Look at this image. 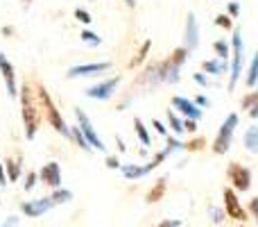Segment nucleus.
<instances>
[{
  "label": "nucleus",
  "instance_id": "14",
  "mask_svg": "<svg viewBox=\"0 0 258 227\" xmlns=\"http://www.w3.org/2000/svg\"><path fill=\"white\" fill-rule=\"evenodd\" d=\"M0 73H3V80H5V86H7V94L12 96V98H16V96H18V89H16V73H14L12 62L5 57L3 50H0Z\"/></svg>",
  "mask_w": 258,
  "mask_h": 227
},
{
  "label": "nucleus",
  "instance_id": "2",
  "mask_svg": "<svg viewBox=\"0 0 258 227\" xmlns=\"http://www.w3.org/2000/svg\"><path fill=\"white\" fill-rule=\"evenodd\" d=\"M245 73V41H242V32L233 30L231 36V66H229V91L236 89L240 75Z\"/></svg>",
  "mask_w": 258,
  "mask_h": 227
},
{
  "label": "nucleus",
  "instance_id": "25",
  "mask_svg": "<svg viewBox=\"0 0 258 227\" xmlns=\"http://www.w3.org/2000/svg\"><path fill=\"white\" fill-rule=\"evenodd\" d=\"M82 41H84L86 46H91V48H98V46H102V36H98L93 30H82Z\"/></svg>",
  "mask_w": 258,
  "mask_h": 227
},
{
  "label": "nucleus",
  "instance_id": "41",
  "mask_svg": "<svg viewBox=\"0 0 258 227\" xmlns=\"http://www.w3.org/2000/svg\"><path fill=\"white\" fill-rule=\"evenodd\" d=\"M107 166L109 168H122V164H120V159H118V157H107Z\"/></svg>",
  "mask_w": 258,
  "mask_h": 227
},
{
  "label": "nucleus",
  "instance_id": "15",
  "mask_svg": "<svg viewBox=\"0 0 258 227\" xmlns=\"http://www.w3.org/2000/svg\"><path fill=\"white\" fill-rule=\"evenodd\" d=\"M156 166H161L156 159H152L150 164H122V175H125L127 179H141V177H145V175H150L152 170L156 168Z\"/></svg>",
  "mask_w": 258,
  "mask_h": 227
},
{
  "label": "nucleus",
  "instance_id": "26",
  "mask_svg": "<svg viewBox=\"0 0 258 227\" xmlns=\"http://www.w3.org/2000/svg\"><path fill=\"white\" fill-rule=\"evenodd\" d=\"M188 53H190V50L186 48V46H181V48H177L172 53V57H170V64H174V66H179L181 68L183 66V62H186L188 59Z\"/></svg>",
  "mask_w": 258,
  "mask_h": 227
},
{
  "label": "nucleus",
  "instance_id": "44",
  "mask_svg": "<svg viewBox=\"0 0 258 227\" xmlns=\"http://www.w3.org/2000/svg\"><path fill=\"white\" fill-rule=\"evenodd\" d=\"M249 211H251V214H254V218L258 220V196H256L254 200L249 202Z\"/></svg>",
  "mask_w": 258,
  "mask_h": 227
},
{
  "label": "nucleus",
  "instance_id": "18",
  "mask_svg": "<svg viewBox=\"0 0 258 227\" xmlns=\"http://www.w3.org/2000/svg\"><path fill=\"white\" fill-rule=\"evenodd\" d=\"M165 189H168V179H165V177L156 179V184L150 189V193H147V196H145V200L150 202V205H154V202H159L161 198L165 196Z\"/></svg>",
  "mask_w": 258,
  "mask_h": 227
},
{
  "label": "nucleus",
  "instance_id": "31",
  "mask_svg": "<svg viewBox=\"0 0 258 227\" xmlns=\"http://www.w3.org/2000/svg\"><path fill=\"white\" fill-rule=\"evenodd\" d=\"M256 100H258V91H251L249 96H245V98H242V109H245V112H249V109L256 105Z\"/></svg>",
  "mask_w": 258,
  "mask_h": 227
},
{
  "label": "nucleus",
  "instance_id": "8",
  "mask_svg": "<svg viewBox=\"0 0 258 227\" xmlns=\"http://www.w3.org/2000/svg\"><path fill=\"white\" fill-rule=\"evenodd\" d=\"M75 118H77V125H80V129L84 132V137H86V141L91 143V148L93 150H102L104 152V141L100 139V134L95 132V127H93V123H91V118L86 116L84 112H82L80 107H75Z\"/></svg>",
  "mask_w": 258,
  "mask_h": 227
},
{
  "label": "nucleus",
  "instance_id": "3",
  "mask_svg": "<svg viewBox=\"0 0 258 227\" xmlns=\"http://www.w3.org/2000/svg\"><path fill=\"white\" fill-rule=\"evenodd\" d=\"M236 127H238V114H229L227 118H224V123L220 125L218 134H215V139H213V146H211L215 155H227L229 152V148H231V143H233Z\"/></svg>",
  "mask_w": 258,
  "mask_h": 227
},
{
  "label": "nucleus",
  "instance_id": "38",
  "mask_svg": "<svg viewBox=\"0 0 258 227\" xmlns=\"http://www.w3.org/2000/svg\"><path fill=\"white\" fill-rule=\"evenodd\" d=\"M204 148V139H195V141L186 143V150H202Z\"/></svg>",
  "mask_w": 258,
  "mask_h": 227
},
{
  "label": "nucleus",
  "instance_id": "10",
  "mask_svg": "<svg viewBox=\"0 0 258 227\" xmlns=\"http://www.w3.org/2000/svg\"><path fill=\"white\" fill-rule=\"evenodd\" d=\"M52 207H57L54 205V200L52 198H39V200H30V202H23L21 205V209H23V214L25 216H30V218H41L43 214H48Z\"/></svg>",
  "mask_w": 258,
  "mask_h": 227
},
{
  "label": "nucleus",
  "instance_id": "46",
  "mask_svg": "<svg viewBox=\"0 0 258 227\" xmlns=\"http://www.w3.org/2000/svg\"><path fill=\"white\" fill-rule=\"evenodd\" d=\"M247 114H249V116H251V118H254V120H258V100H256V105H254V107H251V109H249V112H247Z\"/></svg>",
  "mask_w": 258,
  "mask_h": 227
},
{
  "label": "nucleus",
  "instance_id": "22",
  "mask_svg": "<svg viewBox=\"0 0 258 227\" xmlns=\"http://www.w3.org/2000/svg\"><path fill=\"white\" fill-rule=\"evenodd\" d=\"M134 129H136V137L138 139H141V143H143V146H150V143H152V139H150V132H147V127H145V123H143V120H134Z\"/></svg>",
  "mask_w": 258,
  "mask_h": 227
},
{
  "label": "nucleus",
  "instance_id": "19",
  "mask_svg": "<svg viewBox=\"0 0 258 227\" xmlns=\"http://www.w3.org/2000/svg\"><path fill=\"white\" fill-rule=\"evenodd\" d=\"M245 82H247V86H251V89H254V86L258 84V50L254 53V57H251L249 66H247Z\"/></svg>",
  "mask_w": 258,
  "mask_h": 227
},
{
  "label": "nucleus",
  "instance_id": "9",
  "mask_svg": "<svg viewBox=\"0 0 258 227\" xmlns=\"http://www.w3.org/2000/svg\"><path fill=\"white\" fill-rule=\"evenodd\" d=\"M222 198H224V211H227L229 218H236V220H247V211L245 207L240 205V200H238L236 191L233 189H224L222 191Z\"/></svg>",
  "mask_w": 258,
  "mask_h": 227
},
{
  "label": "nucleus",
  "instance_id": "6",
  "mask_svg": "<svg viewBox=\"0 0 258 227\" xmlns=\"http://www.w3.org/2000/svg\"><path fill=\"white\" fill-rule=\"evenodd\" d=\"M111 68V62H91V64H77V66H71L66 71L68 80H80V77H95L102 75Z\"/></svg>",
  "mask_w": 258,
  "mask_h": 227
},
{
  "label": "nucleus",
  "instance_id": "24",
  "mask_svg": "<svg viewBox=\"0 0 258 227\" xmlns=\"http://www.w3.org/2000/svg\"><path fill=\"white\" fill-rule=\"evenodd\" d=\"M5 168H7V179L9 182H16L18 177H21V164L14 159H7L5 161Z\"/></svg>",
  "mask_w": 258,
  "mask_h": 227
},
{
  "label": "nucleus",
  "instance_id": "12",
  "mask_svg": "<svg viewBox=\"0 0 258 227\" xmlns=\"http://www.w3.org/2000/svg\"><path fill=\"white\" fill-rule=\"evenodd\" d=\"M39 179L50 189H61V166L57 161H48L39 170Z\"/></svg>",
  "mask_w": 258,
  "mask_h": 227
},
{
  "label": "nucleus",
  "instance_id": "17",
  "mask_svg": "<svg viewBox=\"0 0 258 227\" xmlns=\"http://www.w3.org/2000/svg\"><path fill=\"white\" fill-rule=\"evenodd\" d=\"M242 143H245V150L251 152V155H258V125H249L242 137Z\"/></svg>",
  "mask_w": 258,
  "mask_h": 227
},
{
  "label": "nucleus",
  "instance_id": "45",
  "mask_svg": "<svg viewBox=\"0 0 258 227\" xmlns=\"http://www.w3.org/2000/svg\"><path fill=\"white\" fill-rule=\"evenodd\" d=\"M5 184H7V175H5V166L0 164V189H5Z\"/></svg>",
  "mask_w": 258,
  "mask_h": 227
},
{
  "label": "nucleus",
  "instance_id": "5",
  "mask_svg": "<svg viewBox=\"0 0 258 227\" xmlns=\"http://www.w3.org/2000/svg\"><path fill=\"white\" fill-rule=\"evenodd\" d=\"M118 86H120V75H113V77H109V80H102V82H98V84L89 86L84 94H86V98L104 103V100H111L113 96H116Z\"/></svg>",
  "mask_w": 258,
  "mask_h": 227
},
{
  "label": "nucleus",
  "instance_id": "30",
  "mask_svg": "<svg viewBox=\"0 0 258 227\" xmlns=\"http://www.w3.org/2000/svg\"><path fill=\"white\" fill-rule=\"evenodd\" d=\"M215 25L229 32V30H233V18L229 14H220V16H215Z\"/></svg>",
  "mask_w": 258,
  "mask_h": 227
},
{
  "label": "nucleus",
  "instance_id": "39",
  "mask_svg": "<svg viewBox=\"0 0 258 227\" xmlns=\"http://www.w3.org/2000/svg\"><path fill=\"white\" fill-rule=\"evenodd\" d=\"M192 80H195L200 86H209V77H206V73H195Z\"/></svg>",
  "mask_w": 258,
  "mask_h": 227
},
{
  "label": "nucleus",
  "instance_id": "4",
  "mask_svg": "<svg viewBox=\"0 0 258 227\" xmlns=\"http://www.w3.org/2000/svg\"><path fill=\"white\" fill-rule=\"evenodd\" d=\"M39 100H41V105H43V109H45V116H48V123L52 125V127L57 129V132L61 134V137L71 139V127H68V125L63 123V118H61V114H59V109L54 107L52 98L48 96V91H45L43 86H39Z\"/></svg>",
  "mask_w": 258,
  "mask_h": 227
},
{
  "label": "nucleus",
  "instance_id": "37",
  "mask_svg": "<svg viewBox=\"0 0 258 227\" xmlns=\"http://www.w3.org/2000/svg\"><path fill=\"white\" fill-rule=\"evenodd\" d=\"M183 129H186V132H190V134H195L197 132V120L186 118V120H183Z\"/></svg>",
  "mask_w": 258,
  "mask_h": 227
},
{
  "label": "nucleus",
  "instance_id": "7",
  "mask_svg": "<svg viewBox=\"0 0 258 227\" xmlns=\"http://www.w3.org/2000/svg\"><path fill=\"white\" fill-rule=\"evenodd\" d=\"M227 177H229V182H231V187L236 189V191H249V187H251V170L247 168V166L238 164V161L229 164Z\"/></svg>",
  "mask_w": 258,
  "mask_h": 227
},
{
  "label": "nucleus",
  "instance_id": "36",
  "mask_svg": "<svg viewBox=\"0 0 258 227\" xmlns=\"http://www.w3.org/2000/svg\"><path fill=\"white\" fill-rule=\"evenodd\" d=\"M152 127L156 129V134H161V137H168V127H165L163 123H161V120H152Z\"/></svg>",
  "mask_w": 258,
  "mask_h": 227
},
{
  "label": "nucleus",
  "instance_id": "11",
  "mask_svg": "<svg viewBox=\"0 0 258 227\" xmlns=\"http://www.w3.org/2000/svg\"><path fill=\"white\" fill-rule=\"evenodd\" d=\"M183 46L188 50H197L200 48V23H197L195 14H188L186 16V27H183Z\"/></svg>",
  "mask_w": 258,
  "mask_h": 227
},
{
  "label": "nucleus",
  "instance_id": "27",
  "mask_svg": "<svg viewBox=\"0 0 258 227\" xmlns=\"http://www.w3.org/2000/svg\"><path fill=\"white\" fill-rule=\"evenodd\" d=\"M168 125H170V129H172L174 134H181V132H186V129H183V120L179 118V116L174 114L172 109H170V112H168Z\"/></svg>",
  "mask_w": 258,
  "mask_h": 227
},
{
  "label": "nucleus",
  "instance_id": "43",
  "mask_svg": "<svg viewBox=\"0 0 258 227\" xmlns=\"http://www.w3.org/2000/svg\"><path fill=\"white\" fill-rule=\"evenodd\" d=\"M0 227H18V216H9Z\"/></svg>",
  "mask_w": 258,
  "mask_h": 227
},
{
  "label": "nucleus",
  "instance_id": "34",
  "mask_svg": "<svg viewBox=\"0 0 258 227\" xmlns=\"http://www.w3.org/2000/svg\"><path fill=\"white\" fill-rule=\"evenodd\" d=\"M227 12L231 18H238V14H240V5L236 3V0H227Z\"/></svg>",
  "mask_w": 258,
  "mask_h": 227
},
{
  "label": "nucleus",
  "instance_id": "20",
  "mask_svg": "<svg viewBox=\"0 0 258 227\" xmlns=\"http://www.w3.org/2000/svg\"><path fill=\"white\" fill-rule=\"evenodd\" d=\"M71 139L77 143V148H82L84 152H93V148H91V143L86 141V137H84V132L80 129V125H75V127L71 129Z\"/></svg>",
  "mask_w": 258,
  "mask_h": 227
},
{
  "label": "nucleus",
  "instance_id": "1",
  "mask_svg": "<svg viewBox=\"0 0 258 227\" xmlns=\"http://www.w3.org/2000/svg\"><path fill=\"white\" fill-rule=\"evenodd\" d=\"M21 114H23V125H25V137L34 139L36 137V129H39V109H36V103L32 98V89L30 84H23L21 86Z\"/></svg>",
  "mask_w": 258,
  "mask_h": 227
},
{
  "label": "nucleus",
  "instance_id": "42",
  "mask_svg": "<svg viewBox=\"0 0 258 227\" xmlns=\"http://www.w3.org/2000/svg\"><path fill=\"white\" fill-rule=\"evenodd\" d=\"M195 105H197L200 109H206L211 103H209V98H206V96H197V98H195Z\"/></svg>",
  "mask_w": 258,
  "mask_h": 227
},
{
  "label": "nucleus",
  "instance_id": "40",
  "mask_svg": "<svg viewBox=\"0 0 258 227\" xmlns=\"http://www.w3.org/2000/svg\"><path fill=\"white\" fill-rule=\"evenodd\" d=\"M156 227H181V220L179 218H168V220H163V223H159Z\"/></svg>",
  "mask_w": 258,
  "mask_h": 227
},
{
  "label": "nucleus",
  "instance_id": "23",
  "mask_svg": "<svg viewBox=\"0 0 258 227\" xmlns=\"http://www.w3.org/2000/svg\"><path fill=\"white\" fill-rule=\"evenodd\" d=\"M213 50H215V55H218L220 59H224V62L231 57V48H229V41H224V39H218V41H215V43H213Z\"/></svg>",
  "mask_w": 258,
  "mask_h": 227
},
{
  "label": "nucleus",
  "instance_id": "47",
  "mask_svg": "<svg viewBox=\"0 0 258 227\" xmlns=\"http://www.w3.org/2000/svg\"><path fill=\"white\" fill-rule=\"evenodd\" d=\"M125 5H127V7H132V9H134V7H136V0H125Z\"/></svg>",
  "mask_w": 258,
  "mask_h": 227
},
{
  "label": "nucleus",
  "instance_id": "35",
  "mask_svg": "<svg viewBox=\"0 0 258 227\" xmlns=\"http://www.w3.org/2000/svg\"><path fill=\"white\" fill-rule=\"evenodd\" d=\"M36 179H39V173H27V177H25V191H32V189L36 187Z\"/></svg>",
  "mask_w": 258,
  "mask_h": 227
},
{
  "label": "nucleus",
  "instance_id": "21",
  "mask_svg": "<svg viewBox=\"0 0 258 227\" xmlns=\"http://www.w3.org/2000/svg\"><path fill=\"white\" fill-rule=\"evenodd\" d=\"M150 48H152V41H150V39H145V41H143V46H141V50L136 53V57H134L132 62H129V66L136 68L138 64L145 62V57H147V53H150Z\"/></svg>",
  "mask_w": 258,
  "mask_h": 227
},
{
  "label": "nucleus",
  "instance_id": "32",
  "mask_svg": "<svg viewBox=\"0 0 258 227\" xmlns=\"http://www.w3.org/2000/svg\"><path fill=\"white\" fill-rule=\"evenodd\" d=\"M165 143H168L165 148H170V150H186V143H181L174 137H165Z\"/></svg>",
  "mask_w": 258,
  "mask_h": 227
},
{
  "label": "nucleus",
  "instance_id": "33",
  "mask_svg": "<svg viewBox=\"0 0 258 227\" xmlns=\"http://www.w3.org/2000/svg\"><path fill=\"white\" fill-rule=\"evenodd\" d=\"M75 18H77L80 23H84V25H89V23L93 21V18H91V14L86 12V9H82V7H77V9H75Z\"/></svg>",
  "mask_w": 258,
  "mask_h": 227
},
{
  "label": "nucleus",
  "instance_id": "29",
  "mask_svg": "<svg viewBox=\"0 0 258 227\" xmlns=\"http://www.w3.org/2000/svg\"><path fill=\"white\" fill-rule=\"evenodd\" d=\"M209 216H211V220H213L215 225H220L224 218H227V211L220 209V207H215V205H211L209 207Z\"/></svg>",
  "mask_w": 258,
  "mask_h": 227
},
{
  "label": "nucleus",
  "instance_id": "16",
  "mask_svg": "<svg viewBox=\"0 0 258 227\" xmlns=\"http://www.w3.org/2000/svg\"><path fill=\"white\" fill-rule=\"evenodd\" d=\"M202 71L206 73V75H213V77H220V75H224V73L229 71V66H227V62L224 59H206L204 64H202Z\"/></svg>",
  "mask_w": 258,
  "mask_h": 227
},
{
  "label": "nucleus",
  "instance_id": "28",
  "mask_svg": "<svg viewBox=\"0 0 258 227\" xmlns=\"http://www.w3.org/2000/svg\"><path fill=\"white\" fill-rule=\"evenodd\" d=\"M50 198L54 200V205H63V202L73 200V191H68V189H54V193Z\"/></svg>",
  "mask_w": 258,
  "mask_h": 227
},
{
  "label": "nucleus",
  "instance_id": "13",
  "mask_svg": "<svg viewBox=\"0 0 258 227\" xmlns=\"http://www.w3.org/2000/svg\"><path fill=\"white\" fill-rule=\"evenodd\" d=\"M172 109L174 112H179L181 116H186V118H192V120H200L202 114H204V109L197 107L195 100H188V98H183V96H174L172 98Z\"/></svg>",
  "mask_w": 258,
  "mask_h": 227
}]
</instances>
